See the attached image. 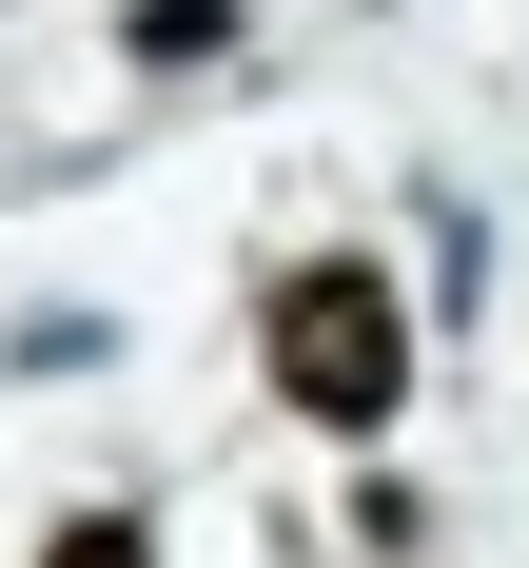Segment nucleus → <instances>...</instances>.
Segmentation results:
<instances>
[{
	"instance_id": "1",
	"label": "nucleus",
	"mask_w": 529,
	"mask_h": 568,
	"mask_svg": "<svg viewBox=\"0 0 529 568\" xmlns=\"http://www.w3.org/2000/svg\"><path fill=\"white\" fill-rule=\"evenodd\" d=\"M275 393L314 412L334 452H373V432H393V393H411V314L353 275V255H314V275L275 294Z\"/></svg>"
},
{
	"instance_id": "2",
	"label": "nucleus",
	"mask_w": 529,
	"mask_h": 568,
	"mask_svg": "<svg viewBox=\"0 0 529 568\" xmlns=\"http://www.w3.org/2000/svg\"><path fill=\"white\" fill-rule=\"evenodd\" d=\"M431 314H490V216L431 196Z\"/></svg>"
},
{
	"instance_id": "3",
	"label": "nucleus",
	"mask_w": 529,
	"mask_h": 568,
	"mask_svg": "<svg viewBox=\"0 0 529 568\" xmlns=\"http://www.w3.org/2000/svg\"><path fill=\"white\" fill-rule=\"evenodd\" d=\"M235 40V0H138V20H118V59H216Z\"/></svg>"
},
{
	"instance_id": "4",
	"label": "nucleus",
	"mask_w": 529,
	"mask_h": 568,
	"mask_svg": "<svg viewBox=\"0 0 529 568\" xmlns=\"http://www.w3.org/2000/svg\"><path fill=\"white\" fill-rule=\"evenodd\" d=\"M59 568H157V549H138L118 510H79V529H59Z\"/></svg>"
}]
</instances>
